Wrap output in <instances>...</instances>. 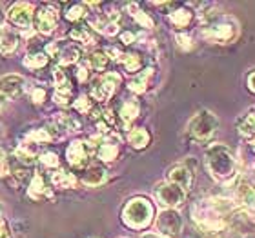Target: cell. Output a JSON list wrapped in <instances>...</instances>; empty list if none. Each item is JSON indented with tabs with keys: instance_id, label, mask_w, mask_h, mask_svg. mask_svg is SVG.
Returning a JSON list of instances; mask_svg holds the SVG:
<instances>
[{
	"instance_id": "cell-1",
	"label": "cell",
	"mask_w": 255,
	"mask_h": 238,
	"mask_svg": "<svg viewBox=\"0 0 255 238\" xmlns=\"http://www.w3.org/2000/svg\"><path fill=\"white\" fill-rule=\"evenodd\" d=\"M204 162L210 175L217 182H232L237 173V160L226 144H210L204 151Z\"/></svg>"
},
{
	"instance_id": "cell-43",
	"label": "cell",
	"mask_w": 255,
	"mask_h": 238,
	"mask_svg": "<svg viewBox=\"0 0 255 238\" xmlns=\"http://www.w3.org/2000/svg\"><path fill=\"white\" fill-rule=\"evenodd\" d=\"M0 238H11V228L5 218H0Z\"/></svg>"
},
{
	"instance_id": "cell-27",
	"label": "cell",
	"mask_w": 255,
	"mask_h": 238,
	"mask_svg": "<svg viewBox=\"0 0 255 238\" xmlns=\"http://www.w3.org/2000/svg\"><path fill=\"white\" fill-rule=\"evenodd\" d=\"M49 62V57L46 51H37V53H29L24 57V60H22V66L27 69H42L44 66H48Z\"/></svg>"
},
{
	"instance_id": "cell-19",
	"label": "cell",
	"mask_w": 255,
	"mask_h": 238,
	"mask_svg": "<svg viewBox=\"0 0 255 238\" xmlns=\"http://www.w3.org/2000/svg\"><path fill=\"white\" fill-rule=\"evenodd\" d=\"M138 113H140V106H138V102L135 100V98H126V100L121 104L119 118L123 122L124 129H129V127H131L133 120L138 117Z\"/></svg>"
},
{
	"instance_id": "cell-20",
	"label": "cell",
	"mask_w": 255,
	"mask_h": 238,
	"mask_svg": "<svg viewBox=\"0 0 255 238\" xmlns=\"http://www.w3.org/2000/svg\"><path fill=\"white\" fill-rule=\"evenodd\" d=\"M237 204L248 215H255V187L250 184H241L237 189Z\"/></svg>"
},
{
	"instance_id": "cell-50",
	"label": "cell",
	"mask_w": 255,
	"mask_h": 238,
	"mask_svg": "<svg viewBox=\"0 0 255 238\" xmlns=\"http://www.w3.org/2000/svg\"><path fill=\"white\" fill-rule=\"evenodd\" d=\"M0 218H4V207H2V204H0Z\"/></svg>"
},
{
	"instance_id": "cell-17",
	"label": "cell",
	"mask_w": 255,
	"mask_h": 238,
	"mask_svg": "<svg viewBox=\"0 0 255 238\" xmlns=\"http://www.w3.org/2000/svg\"><path fill=\"white\" fill-rule=\"evenodd\" d=\"M168 182L188 191L191 187V182H193V175H191V171L184 164H177L173 167H170V171H168Z\"/></svg>"
},
{
	"instance_id": "cell-13",
	"label": "cell",
	"mask_w": 255,
	"mask_h": 238,
	"mask_svg": "<svg viewBox=\"0 0 255 238\" xmlns=\"http://www.w3.org/2000/svg\"><path fill=\"white\" fill-rule=\"evenodd\" d=\"M18 46H20V33L13 26L4 24L0 27V55L9 57L18 49Z\"/></svg>"
},
{
	"instance_id": "cell-41",
	"label": "cell",
	"mask_w": 255,
	"mask_h": 238,
	"mask_svg": "<svg viewBox=\"0 0 255 238\" xmlns=\"http://www.w3.org/2000/svg\"><path fill=\"white\" fill-rule=\"evenodd\" d=\"M104 53L108 55V59H110V60H119V62H123L124 53L119 48H115V46H110V48H106V49H104Z\"/></svg>"
},
{
	"instance_id": "cell-36",
	"label": "cell",
	"mask_w": 255,
	"mask_h": 238,
	"mask_svg": "<svg viewBox=\"0 0 255 238\" xmlns=\"http://www.w3.org/2000/svg\"><path fill=\"white\" fill-rule=\"evenodd\" d=\"M73 107L79 113H82V115H88V113L93 111V104H91V98H90V96H86V95H80L79 98L73 102Z\"/></svg>"
},
{
	"instance_id": "cell-15",
	"label": "cell",
	"mask_w": 255,
	"mask_h": 238,
	"mask_svg": "<svg viewBox=\"0 0 255 238\" xmlns=\"http://www.w3.org/2000/svg\"><path fill=\"white\" fill-rule=\"evenodd\" d=\"M27 196L35 202H40V200H44V198H51V196H53L51 189H49L48 184H46V180H44L42 173H38V171L33 173L31 180H29V184H27Z\"/></svg>"
},
{
	"instance_id": "cell-9",
	"label": "cell",
	"mask_w": 255,
	"mask_h": 238,
	"mask_svg": "<svg viewBox=\"0 0 255 238\" xmlns=\"http://www.w3.org/2000/svg\"><path fill=\"white\" fill-rule=\"evenodd\" d=\"M5 18L9 22V26L18 29H29L33 27V20H35V5L29 2H15L7 9Z\"/></svg>"
},
{
	"instance_id": "cell-51",
	"label": "cell",
	"mask_w": 255,
	"mask_h": 238,
	"mask_svg": "<svg viewBox=\"0 0 255 238\" xmlns=\"http://www.w3.org/2000/svg\"><path fill=\"white\" fill-rule=\"evenodd\" d=\"M252 149H254V151H255V138H254V140H252Z\"/></svg>"
},
{
	"instance_id": "cell-46",
	"label": "cell",
	"mask_w": 255,
	"mask_h": 238,
	"mask_svg": "<svg viewBox=\"0 0 255 238\" xmlns=\"http://www.w3.org/2000/svg\"><path fill=\"white\" fill-rule=\"evenodd\" d=\"M7 102H9V98L0 93V111H2V109H4V107L7 106Z\"/></svg>"
},
{
	"instance_id": "cell-8",
	"label": "cell",
	"mask_w": 255,
	"mask_h": 238,
	"mask_svg": "<svg viewBox=\"0 0 255 238\" xmlns=\"http://www.w3.org/2000/svg\"><path fill=\"white\" fill-rule=\"evenodd\" d=\"M155 198L164 209H175L186 200V191L171 182H160L155 187Z\"/></svg>"
},
{
	"instance_id": "cell-11",
	"label": "cell",
	"mask_w": 255,
	"mask_h": 238,
	"mask_svg": "<svg viewBox=\"0 0 255 238\" xmlns=\"http://www.w3.org/2000/svg\"><path fill=\"white\" fill-rule=\"evenodd\" d=\"M93 153L95 151L90 148L88 142H84V140H73L68 146V149H66V159H68V164L71 167H75V169H86Z\"/></svg>"
},
{
	"instance_id": "cell-12",
	"label": "cell",
	"mask_w": 255,
	"mask_h": 238,
	"mask_svg": "<svg viewBox=\"0 0 255 238\" xmlns=\"http://www.w3.org/2000/svg\"><path fill=\"white\" fill-rule=\"evenodd\" d=\"M26 89H27V82L22 75L9 73V75H4L0 79V93L5 95L7 98H18V96H22L26 93Z\"/></svg>"
},
{
	"instance_id": "cell-39",
	"label": "cell",
	"mask_w": 255,
	"mask_h": 238,
	"mask_svg": "<svg viewBox=\"0 0 255 238\" xmlns=\"http://www.w3.org/2000/svg\"><path fill=\"white\" fill-rule=\"evenodd\" d=\"M29 96H31V100H33V104H42L44 102V98H46V89L44 87H38V85H31L29 87Z\"/></svg>"
},
{
	"instance_id": "cell-18",
	"label": "cell",
	"mask_w": 255,
	"mask_h": 238,
	"mask_svg": "<svg viewBox=\"0 0 255 238\" xmlns=\"http://www.w3.org/2000/svg\"><path fill=\"white\" fill-rule=\"evenodd\" d=\"M82 184L88 185V187H99V185L106 184L108 180V171L106 167H102L99 164H93V165H88L82 173Z\"/></svg>"
},
{
	"instance_id": "cell-48",
	"label": "cell",
	"mask_w": 255,
	"mask_h": 238,
	"mask_svg": "<svg viewBox=\"0 0 255 238\" xmlns=\"http://www.w3.org/2000/svg\"><path fill=\"white\" fill-rule=\"evenodd\" d=\"M4 20H5V11L2 7V4H0V27L4 26Z\"/></svg>"
},
{
	"instance_id": "cell-24",
	"label": "cell",
	"mask_w": 255,
	"mask_h": 238,
	"mask_svg": "<svg viewBox=\"0 0 255 238\" xmlns=\"http://www.w3.org/2000/svg\"><path fill=\"white\" fill-rule=\"evenodd\" d=\"M51 120L60 126L64 129V133H75V131H80L82 129V124L77 117L73 115H68V113H59V115H55Z\"/></svg>"
},
{
	"instance_id": "cell-2",
	"label": "cell",
	"mask_w": 255,
	"mask_h": 238,
	"mask_svg": "<svg viewBox=\"0 0 255 238\" xmlns=\"http://www.w3.org/2000/svg\"><path fill=\"white\" fill-rule=\"evenodd\" d=\"M202 37L217 44L234 42L239 37V22L228 15H202Z\"/></svg>"
},
{
	"instance_id": "cell-40",
	"label": "cell",
	"mask_w": 255,
	"mask_h": 238,
	"mask_svg": "<svg viewBox=\"0 0 255 238\" xmlns=\"http://www.w3.org/2000/svg\"><path fill=\"white\" fill-rule=\"evenodd\" d=\"M53 79H55V85H57V87L69 84L68 77H66V73H64V69L60 68V66H55V69H53Z\"/></svg>"
},
{
	"instance_id": "cell-10",
	"label": "cell",
	"mask_w": 255,
	"mask_h": 238,
	"mask_svg": "<svg viewBox=\"0 0 255 238\" xmlns=\"http://www.w3.org/2000/svg\"><path fill=\"white\" fill-rule=\"evenodd\" d=\"M59 9L53 4H44L35 11L33 27L40 35H51L59 26Z\"/></svg>"
},
{
	"instance_id": "cell-47",
	"label": "cell",
	"mask_w": 255,
	"mask_h": 238,
	"mask_svg": "<svg viewBox=\"0 0 255 238\" xmlns=\"http://www.w3.org/2000/svg\"><path fill=\"white\" fill-rule=\"evenodd\" d=\"M138 238H164V237H160L159 233H144V235H140Z\"/></svg>"
},
{
	"instance_id": "cell-30",
	"label": "cell",
	"mask_w": 255,
	"mask_h": 238,
	"mask_svg": "<svg viewBox=\"0 0 255 238\" xmlns=\"http://www.w3.org/2000/svg\"><path fill=\"white\" fill-rule=\"evenodd\" d=\"M86 64L90 66V69L93 71H104L108 68V64H110V59H108V55L104 51H93V53L88 57Z\"/></svg>"
},
{
	"instance_id": "cell-29",
	"label": "cell",
	"mask_w": 255,
	"mask_h": 238,
	"mask_svg": "<svg viewBox=\"0 0 255 238\" xmlns=\"http://www.w3.org/2000/svg\"><path fill=\"white\" fill-rule=\"evenodd\" d=\"M126 9H128V13L133 16V20L137 22V24H140V26L146 27V29H151V27H153V20H151V16H149L148 13H144L137 4H128Z\"/></svg>"
},
{
	"instance_id": "cell-34",
	"label": "cell",
	"mask_w": 255,
	"mask_h": 238,
	"mask_svg": "<svg viewBox=\"0 0 255 238\" xmlns=\"http://www.w3.org/2000/svg\"><path fill=\"white\" fill-rule=\"evenodd\" d=\"M86 15H88V11H86V5L84 4H75V5H71L68 11H66V18H68L69 22L84 20Z\"/></svg>"
},
{
	"instance_id": "cell-16",
	"label": "cell",
	"mask_w": 255,
	"mask_h": 238,
	"mask_svg": "<svg viewBox=\"0 0 255 238\" xmlns=\"http://www.w3.org/2000/svg\"><path fill=\"white\" fill-rule=\"evenodd\" d=\"M15 157L18 159V162H22L26 167H29L31 164H35V160L38 157V144L24 138L15 148Z\"/></svg>"
},
{
	"instance_id": "cell-44",
	"label": "cell",
	"mask_w": 255,
	"mask_h": 238,
	"mask_svg": "<svg viewBox=\"0 0 255 238\" xmlns=\"http://www.w3.org/2000/svg\"><path fill=\"white\" fill-rule=\"evenodd\" d=\"M121 40H123V44H133L137 40V35L131 31H124L123 35H121Z\"/></svg>"
},
{
	"instance_id": "cell-37",
	"label": "cell",
	"mask_w": 255,
	"mask_h": 238,
	"mask_svg": "<svg viewBox=\"0 0 255 238\" xmlns=\"http://www.w3.org/2000/svg\"><path fill=\"white\" fill-rule=\"evenodd\" d=\"M175 42L182 51H191V49H193V40H191V37L186 35V33H177Z\"/></svg>"
},
{
	"instance_id": "cell-31",
	"label": "cell",
	"mask_w": 255,
	"mask_h": 238,
	"mask_svg": "<svg viewBox=\"0 0 255 238\" xmlns=\"http://www.w3.org/2000/svg\"><path fill=\"white\" fill-rule=\"evenodd\" d=\"M123 64L128 73L137 75L138 71H142V57L138 53H124Z\"/></svg>"
},
{
	"instance_id": "cell-25",
	"label": "cell",
	"mask_w": 255,
	"mask_h": 238,
	"mask_svg": "<svg viewBox=\"0 0 255 238\" xmlns=\"http://www.w3.org/2000/svg\"><path fill=\"white\" fill-rule=\"evenodd\" d=\"M149 133L144 129V127H135V129H131L129 131V135H128V142H129V146H131L133 149H144L148 148L149 144Z\"/></svg>"
},
{
	"instance_id": "cell-5",
	"label": "cell",
	"mask_w": 255,
	"mask_h": 238,
	"mask_svg": "<svg viewBox=\"0 0 255 238\" xmlns=\"http://www.w3.org/2000/svg\"><path fill=\"white\" fill-rule=\"evenodd\" d=\"M155 228L160 237L164 238H179L184 228L182 215L177 209H162L155 218Z\"/></svg>"
},
{
	"instance_id": "cell-42",
	"label": "cell",
	"mask_w": 255,
	"mask_h": 238,
	"mask_svg": "<svg viewBox=\"0 0 255 238\" xmlns=\"http://www.w3.org/2000/svg\"><path fill=\"white\" fill-rule=\"evenodd\" d=\"M77 79L79 82H88L90 79V66L88 64H79V68H77Z\"/></svg>"
},
{
	"instance_id": "cell-14",
	"label": "cell",
	"mask_w": 255,
	"mask_h": 238,
	"mask_svg": "<svg viewBox=\"0 0 255 238\" xmlns=\"http://www.w3.org/2000/svg\"><path fill=\"white\" fill-rule=\"evenodd\" d=\"M119 142H121V138L113 131L110 133V135H106L104 140H102V144L95 151L97 159L102 160V162H113V160L119 157Z\"/></svg>"
},
{
	"instance_id": "cell-21",
	"label": "cell",
	"mask_w": 255,
	"mask_h": 238,
	"mask_svg": "<svg viewBox=\"0 0 255 238\" xmlns=\"http://www.w3.org/2000/svg\"><path fill=\"white\" fill-rule=\"evenodd\" d=\"M151 77H153V68H144L142 71H138L128 84V89L137 93V95H142L146 93L149 87V82H151Z\"/></svg>"
},
{
	"instance_id": "cell-4",
	"label": "cell",
	"mask_w": 255,
	"mask_h": 238,
	"mask_svg": "<svg viewBox=\"0 0 255 238\" xmlns=\"http://www.w3.org/2000/svg\"><path fill=\"white\" fill-rule=\"evenodd\" d=\"M219 129V118L208 109H202L188 124V135L197 142H208Z\"/></svg>"
},
{
	"instance_id": "cell-6",
	"label": "cell",
	"mask_w": 255,
	"mask_h": 238,
	"mask_svg": "<svg viewBox=\"0 0 255 238\" xmlns=\"http://www.w3.org/2000/svg\"><path fill=\"white\" fill-rule=\"evenodd\" d=\"M48 57H53L59 66H71V64H77L80 60V48L77 44H71V42H64V40H55V42L48 44L46 49H44Z\"/></svg>"
},
{
	"instance_id": "cell-49",
	"label": "cell",
	"mask_w": 255,
	"mask_h": 238,
	"mask_svg": "<svg viewBox=\"0 0 255 238\" xmlns=\"http://www.w3.org/2000/svg\"><path fill=\"white\" fill-rule=\"evenodd\" d=\"M4 135H5V127H4V124H2V122H0V140H2V138H4Z\"/></svg>"
},
{
	"instance_id": "cell-35",
	"label": "cell",
	"mask_w": 255,
	"mask_h": 238,
	"mask_svg": "<svg viewBox=\"0 0 255 238\" xmlns=\"http://www.w3.org/2000/svg\"><path fill=\"white\" fill-rule=\"evenodd\" d=\"M38 160H40V164H44V167H51V169H57V167L60 165L59 155L53 153V151L40 153V155H38Z\"/></svg>"
},
{
	"instance_id": "cell-45",
	"label": "cell",
	"mask_w": 255,
	"mask_h": 238,
	"mask_svg": "<svg viewBox=\"0 0 255 238\" xmlns=\"http://www.w3.org/2000/svg\"><path fill=\"white\" fill-rule=\"evenodd\" d=\"M246 82H248V87H250V91H254V93H255V71H252V73L248 75Z\"/></svg>"
},
{
	"instance_id": "cell-32",
	"label": "cell",
	"mask_w": 255,
	"mask_h": 238,
	"mask_svg": "<svg viewBox=\"0 0 255 238\" xmlns=\"http://www.w3.org/2000/svg\"><path fill=\"white\" fill-rule=\"evenodd\" d=\"M53 102L55 104H59V106L66 107L71 104V85L66 84V85H60L57 87L53 93Z\"/></svg>"
},
{
	"instance_id": "cell-3",
	"label": "cell",
	"mask_w": 255,
	"mask_h": 238,
	"mask_svg": "<svg viewBox=\"0 0 255 238\" xmlns=\"http://www.w3.org/2000/svg\"><path fill=\"white\" fill-rule=\"evenodd\" d=\"M123 222L126 224L129 229H146L149 224L153 222L155 218V207L153 204L144 198V196H133L124 204L123 207Z\"/></svg>"
},
{
	"instance_id": "cell-26",
	"label": "cell",
	"mask_w": 255,
	"mask_h": 238,
	"mask_svg": "<svg viewBox=\"0 0 255 238\" xmlns=\"http://www.w3.org/2000/svg\"><path fill=\"white\" fill-rule=\"evenodd\" d=\"M168 18H170V22L173 26L182 29V27H188L191 24L193 13H191L190 9H186V7H177V9H173L170 15H168Z\"/></svg>"
},
{
	"instance_id": "cell-52",
	"label": "cell",
	"mask_w": 255,
	"mask_h": 238,
	"mask_svg": "<svg viewBox=\"0 0 255 238\" xmlns=\"http://www.w3.org/2000/svg\"><path fill=\"white\" fill-rule=\"evenodd\" d=\"M254 167H255V164H254Z\"/></svg>"
},
{
	"instance_id": "cell-38",
	"label": "cell",
	"mask_w": 255,
	"mask_h": 238,
	"mask_svg": "<svg viewBox=\"0 0 255 238\" xmlns=\"http://www.w3.org/2000/svg\"><path fill=\"white\" fill-rule=\"evenodd\" d=\"M11 175V164L7 159L5 149L0 146V176H9Z\"/></svg>"
},
{
	"instance_id": "cell-33",
	"label": "cell",
	"mask_w": 255,
	"mask_h": 238,
	"mask_svg": "<svg viewBox=\"0 0 255 238\" xmlns=\"http://www.w3.org/2000/svg\"><path fill=\"white\" fill-rule=\"evenodd\" d=\"M27 140H31L35 144H49L53 142V137H51V133L46 129V127H40V129H33L26 135Z\"/></svg>"
},
{
	"instance_id": "cell-23",
	"label": "cell",
	"mask_w": 255,
	"mask_h": 238,
	"mask_svg": "<svg viewBox=\"0 0 255 238\" xmlns=\"http://www.w3.org/2000/svg\"><path fill=\"white\" fill-rule=\"evenodd\" d=\"M77 182H79L77 176L69 171L57 169L55 173H51V184L59 189H73V187H77Z\"/></svg>"
},
{
	"instance_id": "cell-7",
	"label": "cell",
	"mask_w": 255,
	"mask_h": 238,
	"mask_svg": "<svg viewBox=\"0 0 255 238\" xmlns=\"http://www.w3.org/2000/svg\"><path fill=\"white\" fill-rule=\"evenodd\" d=\"M121 82H123V77L119 73H115V71L101 75V77L93 82V85H91V98H95L97 102L110 100V98L115 95V91L119 89Z\"/></svg>"
},
{
	"instance_id": "cell-28",
	"label": "cell",
	"mask_w": 255,
	"mask_h": 238,
	"mask_svg": "<svg viewBox=\"0 0 255 238\" xmlns=\"http://www.w3.org/2000/svg\"><path fill=\"white\" fill-rule=\"evenodd\" d=\"M69 37H71V40L80 42L82 46H93L95 44V33L91 31V27L88 26L75 27L73 31L69 33Z\"/></svg>"
},
{
	"instance_id": "cell-22",
	"label": "cell",
	"mask_w": 255,
	"mask_h": 238,
	"mask_svg": "<svg viewBox=\"0 0 255 238\" xmlns=\"http://www.w3.org/2000/svg\"><path fill=\"white\" fill-rule=\"evenodd\" d=\"M237 131H239L241 137L245 138L255 137V109H250L241 118H237Z\"/></svg>"
}]
</instances>
